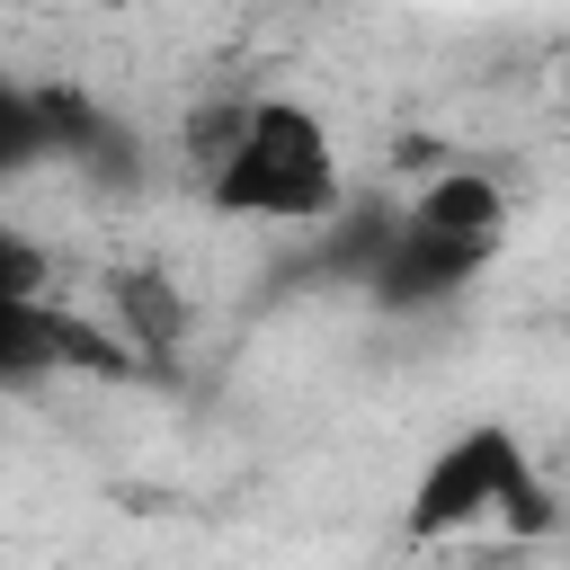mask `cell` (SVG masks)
I'll return each mask as SVG.
<instances>
[{"label":"cell","instance_id":"obj_1","mask_svg":"<svg viewBox=\"0 0 570 570\" xmlns=\"http://www.w3.org/2000/svg\"><path fill=\"white\" fill-rule=\"evenodd\" d=\"M561 525V490L534 463L525 428L508 419H463L445 445H428V463L401 490V543H463V534H508V543H543Z\"/></svg>","mask_w":570,"mask_h":570},{"label":"cell","instance_id":"obj_2","mask_svg":"<svg viewBox=\"0 0 570 570\" xmlns=\"http://www.w3.org/2000/svg\"><path fill=\"white\" fill-rule=\"evenodd\" d=\"M338 196H347V169H338L330 116L294 89H249V125L232 160L205 178V205L223 223H330Z\"/></svg>","mask_w":570,"mask_h":570},{"label":"cell","instance_id":"obj_3","mask_svg":"<svg viewBox=\"0 0 570 570\" xmlns=\"http://www.w3.org/2000/svg\"><path fill=\"white\" fill-rule=\"evenodd\" d=\"M0 330H9V383H36V374L134 383V374H142V356H134L107 321H89V312H71V303H27V312H0Z\"/></svg>","mask_w":570,"mask_h":570},{"label":"cell","instance_id":"obj_4","mask_svg":"<svg viewBox=\"0 0 570 570\" xmlns=\"http://www.w3.org/2000/svg\"><path fill=\"white\" fill-rule=\"evenodd\" d=\"M490 258H499V249L436 240V232H419L410 214H392V240L374 249V267H365L356 285L374 294V312H436V303H454V294H463Z\"/></svg>","mask_w":570,"mask_h":570},{"label":"cell","instance_id":"obj_5","mask_svg":"<svg viewBox=\"0 0 570 570\" xmlns=\"http://www.w3.org/2000/svg\"><path fill=\"white\" fill-rule=\"evenodd\" d=\"M419 232H436V240H472V249H499L508 240V187L490 178V169H472V160H445V169H428V187L401 205Z\"/></svg>","mask_w":570,"mask_h":570},{"label":"cell","instance_id":"obj_6","mask_svg":"<svg viewBox=\"0 0 570 570\" xmlns=\"http://www.w3.org/2000/svg\"><path fill=\"white\" fill-rule=\"evenodd\" d=\"M187 294L169 285V267H116L107 276V330L142 356V365H160V356H178V338H187Z\"/></svg>","mask_w":570,"mask_h":570},{"label":"cell","instance_id":"obj_7","mask_svg":"<svg viewBox=\"0 0 570 570\" xmlns=\"http://www.w3.org/2000/svg\"><path fill=\"white\" fill-rule=\"evenodd\" d=\"M27 303H53V249L27 223H0V312H27Z\"/></svg>","mask_w":570,"mask_h":570},{"label":"cell","instance_id":"obj_8","mask_svg":"<svg viewBox=\"0 0 570 570\" xmlns=\"http://www.w3.org/2000/svg\"><path fill=\"white\" fill-rule=\"evenodd\" d=\"M552 98H561V125H570V45H561V62H552Z\"/></svg>","mask_w":570,"mask_h":570}]
</instances>
